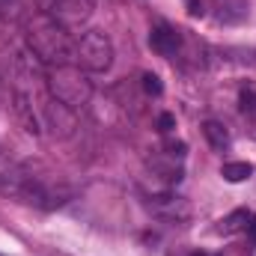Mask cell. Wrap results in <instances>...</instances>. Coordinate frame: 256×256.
Listing matches in <instances>:
<instances>
[{"label":"cell","mask_w":256,"mask_h":256,"mask_svg":"<svg viewBox=\"0 0 256 256\" xmlns=\"http://www.w3.org/2000/svg\"><path fill=\"white\" fill-rule=\"evenodd\" d=\"M27 48L42 66H66L74 57V42L63 21L39 12L27 21Z\"/></svg>","instance_id":"cell-1"},{"label":"cell","mask_w":256,"mask_h":256,"mask_svg":"<svg viewBox=\"0 0 256 256\" xmlns=\"http://www.w3.org/2000/svg\"><path fill=\"white\" fill-rule=\"evenodd\" d=\"M45 84H48V96L66 104L68 110H78L92 98V84L86 80V72L80 66H51Z\"/></svg>","instance_id":"cell-2"},{"label":"cell","mask_w":256,"mask_h":256,"mask_svg":"<svg viewBox=\"0 0 256 256\" xmlns=\"http://www.w3.org/2000/svg\"><path fill=\"white\" fill-rule=\"evenodd\" d=\"M0 191L18 202L39 206V208H54L63 202V196L57 191L45 188L42 182H36L33 176H24V173H0Z\"/></svg>","instance_id":"cell-3"},{"label":"cell","mask_w":256,"mask_h":256,"mask_svg":"<svg viewBox=\"0 0 256 256\" xmlns=\"http://www.w3.org/2000/svg\"><path fill=\"white\" fill-rule=\"evenodd\" d=\"M74 60L84 72H108L114 63V42L102 30H86L74 39Z\"/></svg>","instance_id":"cell-4"},{"label":"cell","mask_w":256,"mask_h":256,"mask_svg":"<svg viewBox=\"0 0 256 256\" xmlns=\"http://www.w3.org/2000/svg\"><path fill=\"white\" fill-rule=\"evenodd\" d=\"M149 208H152L158 218L170 220V224H182V220L191 218L188 200H182V196H176V194H155V196H149Z\"/></svg>","instance_id":"cell-5"},{"label":"cell","mask_w":256,"mask_h":256,"mask_svg":"<svg viewBox=\"0 0 256 256\" xmlns=\"http://www.w3.org/2000/svg\"><path fill=\"white\" fill-rule=\"evenodd\" d=\"M39 108H42V122L51 128L54 134L68 137V134L74 131V110H68L66 104L57 102V98H48V102L39 104Z\"/></svg>","instance_id":"cell-6"},{"label":"cell","mask_w":256,"mask_h":256,"mask_svg":"<svg viewBox=\"0 0 256 256\" xmlns=\"http://www.w3.org/2000/svg\"><path fill=\"white\" fill-rule=\"evenodd\" d=\"M179 45H182V36H179L176 27H170V24H158V27H152V33H149V48H152L155 54H161V57H173V54L179 51Z\"/></svg>","instance_id":"cell-7"},{"label":"cell","mask_w":256,"mask_h":256,"mask_svg":"<svg viewBox=\"0 0 256 256\" xmlns=\"http://www.w3.org/2000/svg\"><path fill=\"white\" fill-rule=\"evenodd\" d=\"M12 110H15L18 122L24 126L27 134H39V131H42V122H39V116H36L33 102H30L27 92H15V96H12Z\"/></svg>","instance_id":"cell-8"},{"label":"cell","mask_w":256,"mask_h":256,"mask_svg":"<svg viewBox=\"0 0 256 256\" xmlns=\"http://www.w3.org/2000/svg\"><path fill=\"white\" fill-rule=\"evenodd\" d=\"M96 9V0H63L60 3V12H57V21L72 24V21H84L90 18Z\"/></svg>","instance_id":"cell-9"},{"label":"cell","mask_w":256,"mask_h":256,"mask_svg":"<svg viewBox=\"0 0 256 256\" xmlns=\"http://www.w3.org/2000/svg\"><path fill=\"white\" fill-rule=\"evenodd\" d=\"M202 134H206V140L212 143V149H218V152H224V149L230 146V131L224 128V122H218V120L202 122Z\"/></svg>","instance_id":"cell-10"},{"label":"cell","mask_w":256,"mask_h":256,"mask_svg":"<svg viewBox=\"0 0 256 256\" xmlns=\"http://www.w3.org/2000/svg\"><path fill=\"white\" fill-rule=\"evenodd\" d=\"M250 173H254V167H250L248 161H230V164H224V170H220V176H224L226 182H244V179H250Z\"/></svg>","instance_id":"cell-11"},{"label":"cell","mask_w":256,"mask_h":256,"mask_svg":"<svg viewBox=\"0 0 256 256\" xmlns=\"http://www.w3.org/2000/svg\"><path fill=\"white\" fill-rule=\"evenodd\" d=\"M27 3L24 0H0V21L3 24H15V21H21L24 18V9Z\"/></svg>","instance_id":"cell-12"},{"label":"cell","mask_w":256,"mask_h":256,"mask_svg":"<svg viewBox=\"0 0 256 256\" xmlns=\"http://www.w3.org/2000/svg\"><path fill=\"white\" fill-rule=\"evenodd\" d=\"M248 212L244 208H238V212H232L230 218H224L220 220V226H218V232H224V236H230V232H238V230H244L248 226Z\"/></svg>","instance_id":"cell-13"},{"label":"cell","mask_w":256,"mask_h":256,"mask_svg":"<svg viewBox=\"0 0 256 256\" xmlns=\"http://www.w3.org/2000/svg\"><path fill=\"white\" fill-rule=\"evenodd\" d=\"M238 104H242V114L256 116V90H254V86H244V90H242V96H238Z\"/></svg>","instance_id":"cell-14"},{"label":"cell","mask_w":256,"mask_h":256,"mask_svg":"<svg viewBox=\"0 0 256 256\" xmlns=\"http://www.w3.org/2000/svg\"><path fill=\"white\" fill-rule=\"evenodd\" d=\"M143 90H146L149 96H161V92H164L161 78H158V74H152V72H146V74H143Z\"/></svg>","instance_id":"cell-15"},{"label":"cell","mask_w":256,"mask_h":256,"mask_svg":"<svg viewBox=\"0 0 256 256\" xmlns=\"http://www.w3.org/2000/svg\"><path fill=\"white\" fill-rule=\"evenodd\" d=\"M36 3H39V12H45V15L57 18V12H60V3H63V0H36Z\"/></svg>","instance_id":"cell-16"},{"label":"cell","mask_w":256,"mask_h":256,"mask_svg":"<svg viewBox=\"0 0 256 256\" xmlns=\"http://www.w3.org/2000/svg\"><path fill=\"white\" fill-rule=\"evenodd\" d=\"M173 128H176V116H173V114H161V116H158V131H161V134H170Z\"/></svg>","instance_id":"cell-17"},{"label":"cell","mask_w":256,"mask_h":256,"mask_svg":"<svg viewBox=\"0 0 256 256\" xmlns=\"http://www.w3.org/2000/svg\"><path fill=\"white\" fill-rule=\"evenodd\" d=\"M167 155L170 158H182L185 155V143H167Z\"/></svg>","instance_id":"cell-18"},{"label":"cell","mask_w":256,"mask_h":256,"mask_svg":"<svg viewBox=\"0 0 256 256\" xmlns=\"http://www.w3.org/2000/svg\"><path fill=\"white\" fill-rule=\"evenodd\" d=\"M188 12H191L194 18H202V12H206V9H202V3H200V0H188Z\"/></svg>","instance_id":"cell-19"},{"label":"cell","mask_w":256,"mask_h":256,"mask_svg":"<svg viewBox=\"0 0 256 256\" xmlns=\"http://www.w3.org/2000/svg\"><path fill=\"white\" fill-rule=\"evenodd\" d=\"M244 230H250V238L256 242V214L254 218H248V226H244Z\"/></svg>","instance_id":"cell-20"}]
</instances>
